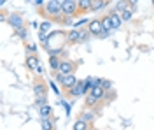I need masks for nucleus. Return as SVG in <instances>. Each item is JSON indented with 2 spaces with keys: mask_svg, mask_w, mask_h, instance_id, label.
<instances>
[{
  "mask_svg": "<svg viewBox=\"0 0 154 130\" xmlns=\"http://www.w3.org/2000/svg\"><path fill=\"white\" fill-rule=\"evenodd\" d=\"M38 11H40V16H42V18H46V20H49V21H54L58 25L63 23L65 14H63L61 2H60V0H48L42 7H38Z\"/></svg>",
  "mask_w": 154,
  "mask_h": 130,
  "instance_id": "1",
  "label": "nucleus"
},
{
  "mask_svg": "<svg viewBox=\"0 0 154 130\" xmlns=\"http://www.w3.org/2000/svg\"><path fill=\"white\" fill-rule=\"evenodd\" d=\"M56 79H58V83L61 84V90L65 91V93H67L68 90H72L77 84V81H79L74 74H61L60 70H56Z\"/></svg>",
  "mask_w": 154,
  "mask_h": 130,
  "instance_id": "2",
  "label": "nucleus"
},
{
  "mask_svg": "<svg viewBox=\"0 0 154 130\" xmlns=\"http://www.w3.org/2000/svg\"><path fill=\"white\" fill-rule=\"evenodd\" d=\"M61 9H63L65 16H72V18L79 16V4H77V0H61Z\"/></svg>",
  "mask_w": 154,
  "mask_h": 130,
  "instance_id": "3",
  "label": "nucleus"
},
{
  "mask_svg": "<svg viewBox=\"0 0 154 130\" xmlns=\"http://www.w3.org/2000/svg\"><path fill=\"white\" fill-rule=\"evenodd\" d=\"M68 97H74V99H77V97H86L88 95V81H77V84L72 88V90L67 91Z\"/></svg>",
  "mask_w": 154,
  "mask_h": 130,
  "instance_id": "4",
  "label": "nucleus"
},
{
  "mask_svg": "<svg viewBox=\"0 0 154 130\" xmlns=\"http://www.w3.org/2000/svg\"><path fill=\"white\" fill-rule=\"evenodd\" d=\"M79 67V63L70 58H61V65H60V72L61 74H74Z\"/></svg>",
  "mask_w": 154,
  "mask_h": 130,
  "instance_id": "5",
  "label": "nucleus"
},
{
  "mask_svg": "<svg viewBox=\"0 0 154 130\" xmlns=\"http://www.w3.org/2000/svg\"><path fill=\"white\" fill-rule=\"evenodd\" d=\"M7 23L12 27V30H18L21 27H25V18L19 12H11L9 16H7Z\"/></svg>",
  "mask_w": 154,
  "mask_h": 130,
  "instance_id": "6",
  "label": "nucleus"
},
{
  "mask_svg": "<svg viewBox=\"0 0 154 130\" xmlns=\"http://www.w3.org/2000/svg\"><path fill=\"white\" fill-rule=\"evenodd\" d=\"M33 93L37 97H44L48 93V84L42 81V78H35L33 79Z\"/></svg>",
  "mask_w": 154,
  "mask_h": 130,
  "instance_id": "7",
  "label": "nucleus"
},
{
  "mask_svg": "<svg viewBox=\"0 0 154 130\" xmlns=\"http://www.w3.org/2000/svg\"><path fill=\"white\" fill-rule=\"evenodd\" d=\"M88 28H89V32H91V35L98 39V35L103 32V25H102V20H100V18H95V20H91V21H89V25H88Z\"/></svg>",
  "mask_w": 154,
  "mask_h": 130,
  "instance_id": "8",
  "label": "nucleus"
},
{
  "mask_svg": "<svg viewBox=\"0 0 154 130\" xmlns=\"http://www.w3.org/2000/svg\"><path fill=\"white\" fill-rule=\"evenodd\" d=\"M25 63H26V69L28 70H35L40 65V60H38L37 53H30V55H26V60H25Z\"/></svg>",
  "mask_w": 154,
  "mask_h": 130,
  "instance_id": "9",
  "label": "nucleus"
},
{
  "mask_svg": "<svg viewBox=\"0 0 154 130\" xmlns=\"http://www.w3.org/2000/svg\"><path fill=\"white\" fill-rule=\"evenodd\" d=\"M79 118H81V120H84V121H88L89 125H93V123H95V118H96V111L88 109V107H86V109L79 114Z\"/></svg>",
  "mask_w": 154,
  "mask_h": 130,
  "instance_id": "10",
  "label": "nucleus"
},
{
  "mask_svg": "<svg viewBox=\"0 0 154 130\" xmlns=\"http://www.w3.org/2000/svg\"><path fill=\"white\" fill-rule=\"evenodd\" d=\"M84 106H86L88 109H95L96 111V106H102V100L95 99L93 95H89V93H88L86 99H84Z\"/></svg>",
  "mask_w": 154,
  "mask_h": 130,
  "instance_id": "11",
  "label": "nucleus"
},
{
  "mask_svg": "<svg viewBox=\"0 0 154 130\" xmlns=\"http://www.w3.org/2000/svg\"><path fill=\"white\" fill-rule=\"evenodd\" d=\"M110 14V21H112V27H114V30H117V28H121V25H123V20H121V14L117 12V11H110L109 12Z\"/></svg>",
  "mask_w": 154,
  "mask_h": 130,
  "instance_id": "12",
  "label": "nucleus"
},
{
  "mask_svg": "<svg viewBox=\"0 0 154 130\" xmlns=\"http://www.w3.org/2000/svg\"><path fill=\"white\" fill-rule=\"evenodd\" d=\"M40 127L42 130H56V118H46V120H40Z\"/></svg>",
  "mask_w": 154,
  "mask_h": 130,
  "instance_id": "13",
  "label": "nucleus"
},
{
  "mask_svg": "<svg viewBox=\"0 0 154 130\" xmlns=\"http://www.w3.org/2000/svg\"><path fill=\"white\" fill-rule=\"evenodd\" d=\"M67 42L68 44H79V28H70L67 32Z\"/></svg>",
  "mask_w": 154,
  "mask_h": 130,
  "instance_id": "14",
  "label": "nucleus"
},
{
  "mask_svg": "<svg viewBox=\"0 0 154 130\" xmlns=\"http://www.w3.org/2000/svg\"><path fill=\"white\" fill-rule=\"evenodd\" d=\"M88 93H89V95H93V97H95V99H98V100H103V99H105V93H107V91L103 90L102 86H95V88H91Z\"/></svg>",
  "mask_w": 154,
  "mask_h": 130,
  "instance_id": "15",
  "label": "nucleus"
},
{
  "mask_svg": "<svg viewBox=\"0 0 154 130\" xmlns=\"http://www.w3.org/2000/svg\"><path fill=\"white\" fill-rule=\"evenodd\" d=\"M77 4H79V16L91 11V0H77Z\"/></svg>",
  "mask_w": 154,
  "mask_h": 130,
  "instance_id": "16",
  "label": "nucleus"
},
{
  "mask_svg": "<svg viewBox=\"0 0 154 130\" xmlns=\"http://www.w3.org/2000/svg\"><path fill=\"white\" fill-rule=\"evenodd\" d=\"M91 127H93V125H89L88 121L81 120V118H77L75 123L72 125V130H91Z\"/></svg>",
  "mask_w": 154,
  "mask_h": 130,
  "instance_id": "17",
  "label": "nucleus"
},
{
  "mask_svg": "<svg viewBox=\"0 0 154 130\" xmlns=\"http://www.w3.org/2000/svg\"><path fill=\"white\" fill-rule=\"evenodd\" d=\"M107 4H109V0H91V11L93 12H98V11L105 9Z\"/></svg>",
  "mask_w": 154,
  "mask_h": 130,
  "instance_id": "18",
  "label": "nucleus"
},
{
  "mask_svg": "<svg viewBox=\"0 0 154 130\" xmlns=\"http://www.w3.org/2000/svg\"><path fill=\"white\" fill-rule=\"evenodd\" d=\"M49 65H51L53 70H60V65H61L60 55H49Z\"/></svg>",
  "mask_w": 154,
  "mask_h": 130,
  "instance_id": "19",
  "label": "nucleus"
},
{
  "mask_svg": "<svg viewBox=\"0 0 154 130\" xmlns=\"http://www.w3.org/2000/svg\"><path fill=\"white\" fill-rule=\"evenodd\" d=\"M38 114H40V120L51 118V116H53V107L46 104V106H42V107H40V113H38Z\"/></svg>",
  "mask_w": 154,
  "mask_h": 130,
  "instance_id": "20",
  "label": "nucleus"
},
{
  "mask_svg": "<svg viewBox=\"0 0 154 130\" xmlns=\"http://www.w3.org/2000/svg\"><path fill=\"white\" fill-rule=\"evenodd\" d=\"M89 37H93L91 35V32H89V28H79V42H88L89 40Z\"/></svg>",
  "mask_w": 154,
  "mask_h": 130,
  "instance_id": "21",
  "label": "nucleus"
},
{
  "mask_svg": "<svg viewBox=\"0 0 154 130\" xmlns=\"http://www.w3.org/2000/svg\"><path fill=\"white\" fill-rule=\"evenodd\" d=\"M100 20H102V25H103V30H107V32L114 30V27H112V21H110V14H103Z\"/></svg>",
  "mask_w": 154,
  "mask_h": 130,
  "instance_id": "22",
  "label": "nucleus"
},
{
  "mask_svg": "<svg viewBox=\"0 0 154 130\" xmlns=\"http://www.w3.org/2000/svg\"><path fill=\"white\" fill-rule=\"evenodd\" d=\"M133 11H135V7H130V9H126V11H123V12H119V14H121V20H123V23L131 21V18H133Z\"/></svg>",
  "mask_w": 154,
  "mask_h": 130,
  "instance_id": "23",
  "label": "nucleus"
},
{
  "mask_svg": "<svg viewBox=\"0 0 154 130\" xmlns=\"http://www.w3.org/2000/svg\"><path fill=\"white\" fill-rule=\"evenodd\" d=\"M130 7H131V5H130L128 0H119V2L116 4V11H117V12H123V11L130 9Z\"/></svg>",
  "mask_w": 154,
  "mask_h": 130,
  "instance_id": "24",
  "label": "nucleus"
},
{
  "mask_svg": "<svg viewBox=\"0 0 154 130\" xmlns=\"http://www.w3.org/2000/svg\"><path fill=\"white\" fill-rule=\"evenodd\" d=\"M51 28H53V21H44V23H40V28H38V30H42V32H51Z\"/></svg>",
  "mask_w": 154,
  "mask_h": 130,
  "instance_id": "25",
  "label": "nucleus"
},
{
  "mask_svg": "<svg viewBox=\"0 0 154 130\" xmlns=\"http://www.w3.org/2000/svg\"><path fill=\"white\" fill-rule=\"evenodd\" d=\"M14 32H16L18 37H21V39H25V40H26V37H28V30H26L25 27H21V28H18V30H14Z\"/></svg>",
  "mask_w": 154,
  "mask_h": 130,
  "instance_id": "26",
  "label": "nucleus"
},
{
  "mask_svg": "<svg viewBox=\"0 0 154 130\" xmlns=\"http://www.w3.org/2000/svg\"><path fill=\"white\" fill-rule=\"evenodd\" d=\"M46 104H48V95L37 97V100H35V106H37V107H42V106H46Z\"/></svg>",
  "mask_w": 154,
  "mask_h": 130,
  "instance_id": "27",
  "label": "nucleus"
},
{
  "mask_svg": "<svg viewBox=\"0 0 154 130\" xmlns=\"http://www.w3.org/2000/svg\"><path fill=\"white\" fill-rule=\"evenodd\" d=\"M112 84H114V83H112L110 79H102V88H103L105 91L112 90Z\"/></svg>",
  "mask_w": 154,
  "mask_h": 130,
  "instance_id": "28",
  "label": "nucleus"
},
{
  "mask_svg": "<svg viewBox=\"0 0 154 130\" xmlns=\"http://www.w3.org/2000/svg\"><path fill=\"white\" fill-rule=\"evenodd\" d=\"M84 25H89V21L82 18V20H79L77 23H74V25H72V28H81V27H84Z\"/></svg>",
  "mask_w": 154,
  "mask_h": 130,
  "instance_id": "29",
  "label": "nucleus"
},
{
  "mask_svg": "<svg viewBox=\"0 0 154 130\" xmlns=\"http://www.w3.org/2000/svg\"><path fill=\"white\" fill-rule=\"evenodd\" d=\"M26 49H28L30 53H37V44H35V42H28V44H26Z\"/></svg>",
  "mask_w": 154,
  "mask_h": 130,
  "instance_id": "30",
  "label": "nucleus"
},
{
  "mask_svg": "<svg viewBox=\"0 0 154 130\" xmlns=\"http://www.w3.org/2000/svg\"><path fill=\"white\" fill-rule=\"evenodd\" d=\"M109 35H110V32L103 30V32H102V33H100V35H98V39H107V37H109Z\"/></svg>",
  "mask_w": 154,
  "mask_h": 130,
  "instance_id": "31",
  "label": "nucleus"
},
{
  "mask_svg": "<svg viewBox=\"0 0 154 130\" xmlns=\"http://www.w3.org/2000/svg\"><path fill=\"white\" fill-rule=\"evenodd\" d=\"M33 72H35V74H37V76H42V72H44V69H42V65H38L37 69L33 70Z\"/></svg>",
  "mask_w": 154,
  "mask_h": 130,
  "instance_id": "32",
  "label": "nucleus"
},
{
  "mask_svg": "<svg viewBox=\"0 0 154 130\" xmlns=\"http://www.w3.org/2000/svg\"><path fill=\"white\" fill-rule=\"evenodd\" d=\"M33 2H35V5H37V7H42V5L46 4V0H33Z\"/></svg>",
  "mask_w": 154,
  "mask_h": 130,
  "instance_id": "33",
  "label": "nucleus"
},
{
  "mask_svg": "<svg viewBox=\"0 0 154 130\" xmlns=\"http://www.w3.org/2000/svg\"><path fill=\"white\" fill-rule=\"evenodd\" d=\"M49 84H51V88L54 90V93H60V90H58V86H56V84H54V81H51Z\"/></svg>",
  "mask_w": 154,
  "mask_h": 130,
  "instance_id": "34",
  "label": "nucleus"
},
{
  "mask_svg": "<svg viewBox=\"0 0 154 130\" xmlns=\"http://www.w3.org/2000/svg\"><path fill=\"white\" fill-rule=\"evenodd\" d=\"M128 2H130L131 7H137V4H138V0H128Z\"/></svg>",
  "mask_w": 154,
  "mask_h": 130,
  "instance_id": "35",
  "label": "nucleus"
},
{
  "mask_svg": "<svg viewBox=\"0 0 154 130\" xmlns=\"http://www.w3.org/2000/svg\"><path fill=\"white\" fill-rule=\"evenodd\" d=\"M5 2H7V0H0V4H2V5H5Z\"/></svg>",
  "mask_w": 154,
  "mask_h": 130,
  "instance_id": "36",
  "label": "nucleus"
},
{
  "mask_svg": "<svg viewBox=\"0 0 154 130\" xmlns=\"http://www.w3.org/2000/svg\"><path fill=\"white\" fill-rule=\"evenodd\" d=\"M91 130H98V128H95V127H91Z\"/></svg>",
  "mask_w": 154,
  "mask_h": 130,
  "instance_id": "37",
  "label": "nucleus"
},
{
  "mask_svg": "<svg viewBox=\"0 0 154 130\" xmlns=\"http://www.w3.org/2000/svg\"><path fill=\"white\" fill-rule=\"evenodd\" d=\"M152 4H154V0H152Z\"/></svg>",
  "mask_w": 154,
  "mask_h": 130,
  "instance_id": "38",
  "label": "nucleus"
}]
</instances>
